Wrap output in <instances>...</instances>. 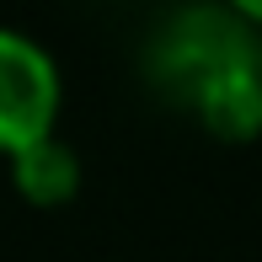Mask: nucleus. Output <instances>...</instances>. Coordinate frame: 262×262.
<instances>
[{"mask_svg": "<svg viewBox=\"0 0 262 262\" xmlns=\"http://www.w3.org/2000/svg\"><path fill=\"white\" fill-rule=\"evenodd\" d=\"M59 64L38 38L0 27V156H16L32 139H49L59 123Z\"/></svg>", "mask_w": 262, "mask_h": 262, "instance_id": "nucleus-2", "label": "nucleus"}, {"mask_svg": "<svg viewBox=\"0 0 262 262\" xmlns=\"http://www.w3.org/2000/svg\"><path fill=\"white\" fill-rule=\"evenodd\" d=\"M257 54H262V38L235 16V6L230 11L225 6H187L150 38L145 70L171 102L187 107L209 80H220L235 64H252Z\"/></svg>", "mask_w": 262, "mask_h": 262, "instance_id": "nucleus-1", "label": "nucleus"}, {"mask_svg": "<svg viewBox=\"0 0 262 262\" xmlns=\"http://www.w3.org/2000/svg\"><path fill=\"white\" fill-rule=\"evenodd\" d=\"M257 64H262V54H257Z\"/></svg>", "mask_w": 262, "mask_h": 262, "instance_id": "nucleus-4", "label": "nucleus"}, {"mask_svg": "<svg viewBox=\"0 0 262 262\" xmlns=\"http://www.w3.org/2000/svg\"><path fill=\"white\" fill-rule=\"evenodd\" d=\"M11 182H16V193L27 198V204L59 209V204H70V198L80 193V156L59 134L32 139L27 150L11 156Z\"/></svg>", "mask_w": 262, "mask_h": 262, "instance_id": "nucleus-3", "label": "nucleus"}]
</instances>
